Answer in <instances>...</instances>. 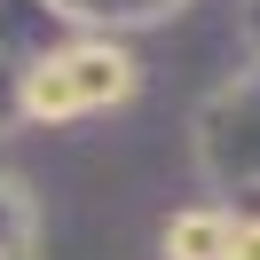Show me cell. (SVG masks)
Wrapping results in <instances>:
<instances>
[{"instance_id":"cell-1","label":"cell","mask_w":260,"mask_h":260,"mask_svg":"<svg viewBox=\"0 0 260 260\" xmlns=\"http://www.w3.org/2000/svg\"><path fill=\"white\" fill-rule=\"evenodd\" d=\"M126 87H134V63L118 48H79V55L48 63L24 87V111L32 118H71V111H87V103H118Z\"/></svg>"},{"instance_id":"cell-2","label":"cell","mask_w":260,"mask_h":260,"mask_svg":"<svg viewBox=\"0 0 260 260\" xmlns=\"http://www.w3.org/2000/svg\"><path fill=\"white\" fill-rule=\"evenodd\" d=\"M229 244H237V213H221V205L166 221V260H229Z\"/></svg>"},{"instance_id":"cell-3","label":"cell","mask_w":260,"mask_h":260,"mask_svg":"<svg viewBox=\"0 0 260 260\" xmlns=\"http://www.w3.org/2000/svg\"><path fill=\"white\" fill-rule=\"evenodd\" d=\"M229 260H260V221H237V244H229Z\"/></svg>"}]
</instances>
